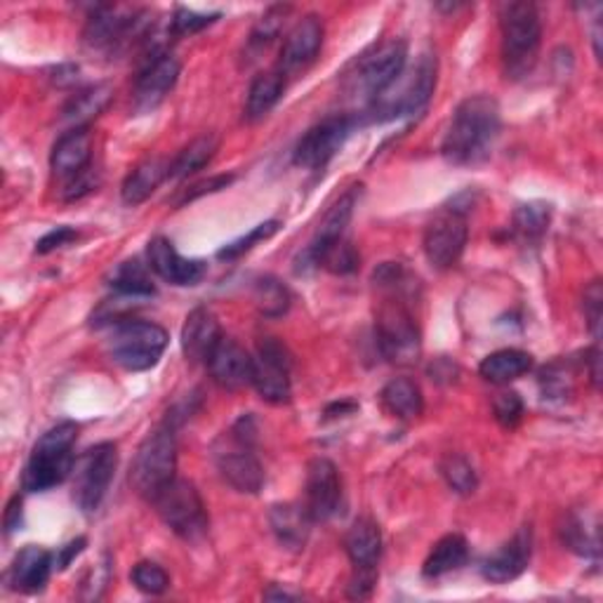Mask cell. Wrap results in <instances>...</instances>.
<instances>
[{
  "mask_svg": "<svg viewBox=\"0 0 603 603\" xmlns=\"http://www.w3.org/2000/svg\"><path fill=\"white\" fill-rule=\"evenodd\" d=\"M180 71L182 67L174 55L166 50L149 55L135 81V92H133L135 111H139V114H149V111H153L158 104H161L172 92V88L178 86Z\"/></svg>",
  "mask_w": 603,
  "mask_h": 603,
  "instance_id": "cell-15",
  "label": "cell"
},
{
  "mask_svg": "<svg viewBox=\"0 0 603 603\" xmlns=\"http://www.w3.org/2000/svg\"><path fill=\"white\" fill-rule=\"evenodd\" d=\"M406 299V295H385L375 321L379 352L396 366H412V363H418L422 352L420 328Z\"/></svg>",
  "mask_w": 603,
  "mask_h": 603,
  "instance_id": "cell-6",
  "label": "cell"
},
{
  "mask_svg": "<svg viewBox=\"0 0 603 603\" xmlns=\"http://www.w3.org/2000/svg\"><path fill=\"white\" fill-rule=\"evenodd\" d=\"M441 474L446 483L455 490L457 496H471L476 486H479V476H476V469L471 463L463 455H448L441 463Z\"/></svg>",
  "mask_w": 603,
  "mask_h": 603,
  "instance_id": "cell-37",
  "label": "cell"
},
{
  "mask_svg": "<svg viewBox=\"0 0 603 603\" xmlns=\"http://www.w3.org/2000/svg\"><path fill=\"white\" fill-rule=\"evenodd\" d=\"M168 346L166 328L149 321H123L114 328L106 352L125 371H149L161 361Z\"/></svg>",
  "mask_w": 603,
  "mask_h": 603,
  "instance_id": "cell-8",
  "label": "cell"
},
{
  "mask_svg": "<svg viewBox=\"0 0 603 603\" xmlns=\"http://www.w3.org/2000/svg\"><path fill=\"white\" fill-rule=\"evenodd\" d=\"M531 368L533 356L528 352H521V349H500V352H493L481 361L479 373L488 383L507 385L531 373Z\"/></svg>",
  "mask_w": 603,
  "mask_h": 603,
  "instance_id": "cell-28",
  "label": "cell"
},
{
  "mask_svg": "<svg viewBox=\"0 0 603 603\" xmlns=\"http://www.w3.org/2000/svg\"><path fill=\"white\" fill-rule=\"evenodd\" d=\"M493 412L496 420L507 426V430H512L523 418V401L516 391H502L496 396L493 401Z\"/></svg>",
  "mask_w": 603,
  "mask_h": 603,
  "instance_id": "cell-45",
  "label": "cell"
},
{
  "mask_svg": "<svg viewBox=\"0 0 603 603\" xmlns=\"http://www.w3.org/2000/svg\"><path fill=\"white\" fill-rule=\"evenodd\" d=\"M278 229H281V221H278V219L262 221V225H258L255 229L248 231L246 236L236 238L234 243H229V246L221 248V250L217 252V258H219V260H236V258H241V255H246L248 250L255 248V243L266 241V238H272Z\"/></svg>",
  "mask_w": 603,
  "mask_h": 603,
  "instance_id": "cell-42",
  "label": "cell"
},
{
  "mask_svg": "<svg viewBox=\"0 0 603 603\" xmlns=\"http://www.w3.org/2000/svg\"><path fill=\"white\" fill-rule=\"evenodd\" d=\"M86 547H88V539H86V537H76V539H71L69 545L59 547V549L53 554L55 570H65V568H69L71 561L78 557V554H83Z\"/></svg>",
  "mask_w": 603,
  "mask_h": 603,
  "instance_id": "cell-50",
  "label": "cell"
},
{
  "mask_svg": "<svg viewBox=\"0 0 603 603\" xmlns=\"http://www.w3.org/2000/svg\"><path fill=\"white\" fill-rule=\"evenodd\" d=\"M174 471H178V441L170 426H163L139 443L130 467V483L141 498L151 502L172 479H178Z\"/></svg>",
  "mask_w": 603,
  "mask_h": 603,
  "instance_id": "cell-7",
  "label": "cell"
},
{
  "mask_svg": "<svg viewBox=\"0 0 603 603\" xmlns=\"http://www.w3.org/2000/svg\"><path fill=\"white\" fill-rule=\"evenodd\" d=\"M323 45V22L316 14H307L305 20H299L291 34L285 36V43L281 47V59H278V71L288 76L297 69H305L307 65L316 59Z\"/></svg>",
  "mask_w": 603,
  "mask_h": 603,
  "instance_id": "cell-18",
  "label": "cell"
},
{
  "mask_svg": "<svg viewBox=\"0 0 603 603\" xmlns=\"http://www.w3.org/2000/svg\"><path fill=\"white\" fill-rule=\"evenodd\" d=\"M356 121L352 116H330L316 123L297 141L295 163L307 170H323L352 135Z\"/></svg>",
  "mask_w": 603,
  "mask_h": 603,
  "instance_id": "cell-14",
  "label": "cell"
},
{
  "mask_svg": "<svg viewBox=\"0 0 603 603\" xmlns=\"http://www.w3.org/2000/svg\"><path fill=\"white\" fill-rule=\"evenodd\" d=\"M252 446H255V424L250 418H241L231 434L215 446V465L238 493L258 496L264 486V469Z\"/></svg>",
  "mask_w": 603,
  "mask_h": 603,
  "instance_id": "cell-5",
  "label": "cell"
},
{
  "mask_svg": "<svg viewBox=\"0 0 603 603\" xmlns=\"http://www.w3.org/2000/svg\"><path fill=\"white\" fill-rule=\"evenodd\" d=\"M439 61L434 55H422L410 71H403L396 81L371 102V116L377 123L396 121L403 116L420 114V111L430 104L432 94L436 90Z\"/></svg>",
  "mask_w": 603,
  "mask_h": 603,
  "instance_id": "cell-4",
  "label": "cell"
},
{
  "mask_svg": "<svg viewBox=\"0 0 603 603\" xmlns=\"http://www.w3.org/2000/svg\"><path fill=\"white\" fill-rule=\"evenodd\" d=\"M469 559V545L467 539L459 533H451L446 537H441L430 551V557L424 561L422 573L424 578H443L453 573V570L463 568Z\"/></svg>",
  "mask_w": 603,
  "mask_h": 603,
  "instance_id": "cell-31",
  "label": "cell"
},
{
  "mask_svg": "<svg viewBox=\"0 0 603 603\" xmlns=\"http://www.w3.org/2000/svg\"><path fill=\"white\" fill-rule=\"evenodd\" d=\"M53 570H55L53 554L43 547L29 545L18 554V557H14L10 578L14 590H20L24 594H36L47 584V580H50Z\"/></svg>",
  "mask_w": 603,
  "mask_h": 603,
  "instance_id": "cell-24",
  "label": "cell"
},
{
  "mask_svg": "<svg viewBox=\"0 0 603 603\" xmlns=\"http://www.w3.org/2000/svg\"><path fill=\"white\" fill-rule=\"evenodd\" d=\"M118 467V448L116 443L104 441L98 446L88 448L73 465V502L83 514L100 510L106 490L114 481Z\"/></svg>",
  "mask_w": 603,
  "mask_h": 603,
  "instance_id": "cell-10",
  "label": "cell"
},
{
  "mask_svg": "<svg viewBox=\"0 0 603 603\" xmlns=\"http://www.w3.org/2000/svg\"><path fill=\"white\" fill-rule=\"evenodd\" d=\"M147 258L151 272L172 285H196L203 281L205 274H208L205 262L182 258L178 248L172 246V241H168L163 236H156L153 241H149Z\"/></svg>",
  "mask_w": 603,
  "mask_h": 603,
  "instance_id": "cell-19",
  "label": "cell"
},
{
  "mask_svg": "<svg viewBox=\"0 0 603 603\" xmlns=\"http://www.w3.org/2000/svg\"><path fill=\"white\" fill-rule=\"evenodd\" d=\"M283 92H285V76L278 69L255 76V81L250 83V90H248L246 118L250 123L262 121L269 111L281 102Z\"/></svg>",
  "mask_w": 603,
  "mask_h": 603,
  "instance_id": "cell-30",
  "label": "cell"
},
{
  "mask_svg": "<svg viewBox=\"0 0 603 603\" xmlns=\"http://www.w3.org/2000/svg\"><path fill=\"white\" fill-rule=\"evenodd\" d=\"M170 163L163 158H147L145 163H139L128 178L123 182L121 196L125 205H139L145 203L158 186L168 180Z\"/></svg>",
  "mask_w": 603,
  "mask_h": 603,
  "instance_id": "cell-27",
  "label": "cell"
},
{
  "mask_svg": "<svg viewBox=\"0 0 603 603\" xmlns=\"http://www.w3.org/2000/svg\"><path fill=\"white\" fill-rule=\"evenodd\" d=\"M92 133L88 125L83 128H73L61 135L50 153V168L59 180H73L76 174L88 170L92 163Z\"/></svg>",
  "mask_w": 603,
  "mask_h": 603,
  "instance_id": "cell-23",
  "label": "cell"
},
{
  "mask_svg": "<svg viewBox=\"0 0 603 603\" xmlns=\"http://www.w3.org/2000/svg\"><path fill=\"white\" fill-rule=\"evenodd\" d=\"M377 568H356V573L349 582V599H368L375 590Z\"/></svg>",
  "mask_w": 603,
  "mask_h": 603,
  "instance_id": "cell-49",
  "label": "cell"
},
{
  "mask_svg": "<svg viewBox=\"0 0 603 603\" xmlns=\"http://www.w3.org/2000/svg\"><path fill=\"white\" fill-rule=\"evenodd\" d=\"M250 385L266 403L281 406L291 401V354L276 338H266L258 344V354L252 356Z\"/></svg>",
  "mask_w": 603,
  "mask_h": 603,
  "instance_id": "cell-12",
  "label": "cell"
},
{
  "mask_svg": "<svg viewBox=\"0 0 603 603\" xmlns=\"http://www.w3.org/2000/svg\"><path fill=\"white\" fill-rule=\"evenodd\" d=\"M255 302L264 316H283L291 307V293L285 285L272 276H264L255 285Z\"/></svg>",
  "mask_w": 603,
  "mask_h": 603,
  "instance_id": "cell-38",
  "label": "cell"
},
{
  "mask_svg": "<svg viewBox=\"0 0 603 603\" xmlns=\"http://www.w3.org/2000/svg\"><path fill=\"white\" fill-rule=\"evenodd\" d=\"M288 12H291L288 5L269 8L262 14V18L258 20V24L252 26V34H250V41H248L250 50H264V47L272 45L278 38L283 22H285V18H288Z\"/></svg>",
  "mask_w": 603,
  "mask_h": 603,
  "instance_id": "cell-39",
  "label": "cell"
},
{
  "mask_svg": "<svg viewBox=\"0 0 603 603\" xmlns=\"http://www.w3.org/2000/svg\"><path fill=\"white\" fill-rule=\"evenodd\" d=\"M5 531L12 533V531H18L22 526V498L20 496H14L8 504V510H5Z\"/></svg>",
  "mask_w": 603,
  "mask_h": 603,
  "instance_id": "cell-51",
  "label": "cell"
},
{
  "mask_svg": "<svg viewBox=\"0 0 603 603\" xmlns=\"http://www.w3.org/2000/svg\"><path fill=\"white\" fill-rule=\"evenodd\" d=\"M217 18L219 14H198L194 10L180 8L170 20V29L174 36H192V34H198V31H203L205 26H211L213 22H217Z\"/></svg>",
  "mask_w": 603,
  "mask_h": 603,
  "instance_id": "cell-44",
  "label": "cell"
},
{
  "mask_svg": "<svg viewBox=\"0 0 603 603\" xmlns=\"http://www.w3.org/2000/svg\"><path fill=\"white\" fill-rule=\"evenodd\" d=\"M111 98H114V88L109 83H94L78 90L65 106V118L76 123V128H83L90 118L102 114Z\"/></svg>",
  "mask_w": 603,
  "mask_h": 603,
  "instance_id": "cell-33",
  "label": "cell"
},
{
  "mask_svg": "<svg viewBox=\"0 0 603 603\" xmlns=\"http://www.w3.org/2000/svg\"><path fill=\"white\" fill-rule=\"evenodd\" d=\"M408 45L401 38H389L375 45L368 55H363L352 73V90L366 100H377L396 78L406 71Z\"/></svg>",
  "mask_w": 603,
  "mask_h": 603,
  "instance_id": "cell-11",
  "label": "cell"
},
{
  "mask_svg": "<svg viewBox=\"0 0 603 603\" xmlns=\"http://www.w3.org/2000/svg\"><path fill=\"white\" fill-rule=\"evenodd\" d=\"M78 441V426L73 422H59L47 430L31 451L24 469L22 486L29 493H45L59 483H65L76 465L73 446Z\"/></svg>",
  "mask_w": 603,
  "mask_h": 603,
  "instance_id": "cell-2",
  "label": "cell"
},
{
  "mask_svg": "<svg viewBox=\"0 0 603 603\" xmlns=\"http://www.w3.org/2000/svg\"><path fill=\"white\" fill-rule=\"evenodd\" d=\"M344 549L354 568H377L383 557V533L373 519H356L344 537Z\"/></svg>",
  "mask_w": 603,
  "mask_h": 603,
  "instance_id": "cell-26",
  "label": "cell"
},
{
  "mask_svg": "<svg viewBox=\"0 0 603 603\" xmlns=\"http://www.w3.org/2000/svg\"><path fill=\"white\" fill-rule=\"evenodd\" d=\"M76 238H78L76 229H71V227H57L55 231L45 234L41 238V241L36 243V252H38V255H47V252H55L59 248L69 246L71 241H76Z\"/></svg>",
  "mask_w": 603,
  "mask_h": 603,
  "instance_id": "cell-48",
  "label": "cell"
},
{
  "mask_svg": "<svg viewBox=\"0 0 603 603\" xmlns=\"http://www.w3.org/2000/svg\"><path fill=\"white\" fill-rule=\"evenodd\" d=\"M342 479L335 463L328 457H314L307 467V500L305 507L314 521H328L340 512Z\"/></svg>",
  "mask_w": 603,
  "mask_h": 603,
  "instance_id": "cell-16",
  "label": "cell"
},
{
  "mask_svg": "<svg viewBox=\"0 0 603 603\" xmlns=\"http://www.w3.org/2000/svg\"><path fill=\"white\" fill-rule=\"evenodd\" d=\"M205 366H208L215 385H219L221 389L234 391L250 385L252 356L234 340H221Z\"/></svg>",
  "mask_w": 603,
  "mask_h": 603,
  "instance_id": "cell-21",
  "label": "cell"
},
{
  "mask_svg": "<svg viewBox=\"0 0 603 603\" xmlns=\"http://www.w3.org/2000/svg\"><path fill=\"white\" fill-rule=\"evenodd\" d=\"M383 406L394 418L416 420L424 410V396L416 379L394 377L383 389Z\"/></svg>",
  "mask_w": 603,
  "mask_h": 603,
  "instance_id": "cell-29",
  "label": "cell"
},
{
  "mask_svg": "<svg viewBox=\"0 0 603 603\" xmlns=\"http://www.w3.org/2000/svg\"><path fill=\"white\" fill-rule=\"evenodd\" d=\"M359 252L356 248L352 246V241L344 236L342 241H338L332 248H328L321 260H319V266L328 269L330 274H338V276H346V274H354L359 269Z\"/></svg>",
  "mask_w": 603,
  "mask_h": 603,
  "instance_id": "cell-40",
  "label": "cell"
},
{
  "mask_svg": "<svg viewBox=\"0 0 603 603\" xmlns=\"http://www.w3.org/2000/svg\"><path fill=\"white\" fill-rule=\"evenodd\" d=\"M264 599H283V601H293V599H299V594H291V592H285V590H266L264 592Z\"/></svg>",
  "mask_w": 603,
  "mask_h": 603,
  "instance_id": "cell-52",
  "label": "cell"
},
{
  "mask_svg": "<svg viewBox=\"0 0 603 603\" xmlns=\"http://www.w3.org/2000/svg\"><path fill=\"white\" fill-rule=\"evenodd\" d=\"M500 137V106L488 94H476L455 109L441 153L453 166H474L488 158Z\"/></svg>",
  "mask_w": 603,
  "mask_h": 603,
  "instance_id": "cell-1",
  "label": "cell"
},
{
  "mask_svg": "<svg viewBox=\"0 0 603 603\" xmlns=\"http://www.w3.org/2000/svg\"><path fill=\"white\" fill-rule=\"evenodd\" d=\"M561 531V539L568 549L578 551L580 557H592L599 551V537L596 533H590L580 516H568Z\"/></svg>",
  "mask_w": 603,
  "mask_h": 603,
  "instance_id": "cell-41",
  "label": "cell"
},
{
  "mask_svg": "<svg viewBox=\"0 0 603 603\" xmlns=\"http://www.w3.org/2000/svg\"><path fill=\"white\" fill-rule=\"evenodd\" d=\"M234 180H236L234 174H215V178H211V180H201V182L189 184L186 189H180V196L174 198V205H186L205 194L221 192V189H227Z\"/></svg>",
  "mask_w": 603,
  "mask_h": 603,
  "instance_id": "cell-46",
  "label": "cell"
},
{
  "mask_svg": "<svg viewBox=\"0 0 603 603\" xmlns=\"http://www.w3.org/2000/svg\"><path fill=\"white\" fill-rule=\"evenodd\" d=\"M573 383L576 371L568 361H554L539 373V387L547 401H566L568 396H573Z\"/></svg>",
  "mask_w": 603,
  "mask_h": 603,
  "instance_id": "cell-36",
  "label": "cell"
},
{
  "mask_svg": "<svg viewBox=\"0 0 603 603\" xmlns=\"http://www.w3.org/2000/svg\"><path fill=\"white\" fill-rule=\"evenodd\" d=\"M531 557H533V531L531 526H523L510 543H504L498 551L490 554L481 566V573L488 582H496V584L512 582L519 576H523V570H526L531 564Z\"/></svg>",
  "mask_w": 603,
  "mask_h": 603,
  "instance_id": "cell-20",
  "label": "cell"
},
{
  "mask_svg": "<svg viewBox=\"0 0 603 603\" xmlns=\"http://www.w3.org/2000/svg\"><path fill=\"white\" fill-rule=\"evenodd\" d=\"M219 149V137L215 133H205L196 137L172 158L168 168V180H184L208 166Z\"/></svg>",
  "mask_w": 603,
  "mask_h": 603,
  "instance_id": "cell-32",
  "label": "cell"
},
{
  "mask_svg": "<svg viewBox=\"0 0 603 603\" xmlns=\"http://www.w3.org/2000/svg\"><path fill=\"white\" fill-rule=\"evenodd\" d=\"M356 189H349L344 196H340L335 203H332V208L326 213L323 221L319 225V231L311 238V243L307 246V250L299 255V266L302 272L311 266H319V260L328 248L335 246L338 241L344 238V231L349 227V221H352L354 215V205H356Z\"/></svg>",
  "mask_w": 603,
  "mask_h": 603,
  "instance_id": "cell-17",
  "label": "cell"
},
{
  "mask_svg": "<svg viewBox=\"0 0 603 603\" xmlns=\"http://www.w3.org/2000/svg\"><path fill=\"white\" fill-rule=\"evenodd\" d=\"M469 227L463 211L448 208L439 213L424 229V255L434 269H451L463 258L467 248Z\"/></svg>",
  "mask_w": 603,
  "mask_h": 603,
  "instance_id": "cell-13",
  "label": "cell"
},
{
  "mask_svg": "<svg viewBox=\"0 0 603 603\" xmlns=\"http://www.w3.org/2000/svg\"><path fill=\"white\" fill-rule=\"evenodd\" d=\"M151 504L166 526L186 543H196L208 533V510L192 481L172 479Z\"/></svg>",
  "mask_w": 603,
  "mask_h": 603,
  "instance_id": "cell-9",
  "label": "cell"
},
{
  "mask_svg": "<svg viewBox=\"0 0 603 603\" xmlns=\"http://www.w3.org/2000/svg\"><path fill=\"white\" fill-rule=\"evenodd\" d=\"M502 65L507 78H523L537 65L543 22L533 3H507L500 12Z\"/></svg>",
  "mask_w": 603,
  "mask_h": 603,
  "instance_id": "cell-3",
  "label": "cell"
},
{
  "mask_svg": "<svg viewBox=\"0 0 603 603\" xmlns=\"http://www.w3.org/2000/svg\"><path fill=\"white\" fill-rule=\"evenodd\" d=\"M551 219V208L547 203H523L514 213V234L521 238V241H539L547 234Z\"/></svg>",
  "mask_w": 603,
  "mask_h": 603,
  "instance_id": "cell-35",
  "label": "cell"
},
{
  "mask_svg": "<svg viewBox=\"0 0 603 603\" xmlns=\"http://www.w3.org/2000/svg\"><path fill=\"white\" fill-rule=\"evenodd\" d=\"M221 340L225 335H221L217 316L211 309L198 307L186 316L182 328V352L189 361L208 363Z\"/></svg>",
  "mask_w": 603,
  "mask_h": 603,
  "instance_id": "cell-22",
  "label": "cell"
},
{
  "mask_svg": "<svg viewBox=\"0 0 603 603\" xmlns=\"http://www.w3.org/2000/svg\"><path fill=\"white\" fill-rule=\"evenodd\" d=\"M269 523H272V531L285 549L299 551L307 545L314 519L309 516L305 504L285 502V504L272 507V512H269Z\"/></svg>",
  "mask_w": 603,
  "mask_h": 603,
  "instance_id": "cell-25",
  "label": "cell"
},
{
  "mask_svg": "<svg viewBox=\"0 0 603 603\" xmlns=\"http://www.w3.org/2000/svg\"><path fill=\"white\" fill-rule=\"evenodd\" d=\"M133 584L137 587L139 592L145 594H151V596H158L163 594L168 587H170V576L166 573V570L153 564V561H141L133 568Z\"/></svg>",
  "mask_w": 603,
  "mask_h": 603,
  "instance_id": "cell-43",
  "label": "cell"
},
{
  "mask_svg": "<svg viewBox=\"0 0 603 603\" xmlns=\"http://www.w3.org/2000/svg\"><path fill=\"white\" fill-rule=\"evenodd\" d=\"M601 305H603L601 281H594L590 288L584 291V316L587 321H590L594 335H599V326H601Z\"/></svg>",
  "mask_w": 603,
  "mask_h": 603,
  "instance_id": "cell-47",
  "label": "cell"
},
{
  "mask_svg": "<svg viewBox=\"0 0 603 603\" xmlns=\"http://www.w3.org/2000/svg\"><path fill=\"white\" fill-rule=\"evenodd\" d=\"M109 285L118 295H128V297H151L156 293V285L151 283L147 266L139 264L137 260L118 264L114 269V274H111Z\"/></svg>",
  "mask_w": 603,
  "mask_h": 603,
  "instance_id": "cell-34",
  "label": "cell"
}]
</instances>
